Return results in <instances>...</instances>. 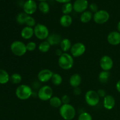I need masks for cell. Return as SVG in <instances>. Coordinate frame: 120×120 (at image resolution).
Segmentation results:
<instances>
[{
  "instance_id": "11",
  "label": "cell",
  "mask_w": 120,
  "mask_h": 120,
  "mask_svg": "<svg viewBox=\"0 0 120 120\" xmlns=\"http://www.w3.org/2000/svg\"><path fill=\"white\" fill-rule=\"evenodd\" d=\"M114 62L112 58L107 55H104L100 60V65L103 70L110 71L113 67Z\"/></svg>"
},
{
  "instance_id": "20",
  "label": "cell",
  "mask_w": 120,
  "mask_h": 120,
  "mask_svg": "<svg viewBox=\"0 0 120 120\" xmlns=\"http://www.w3.org/2000/svg\"><path fill=\"white\" fill-rule=\"evenodd\" d=\"M60 45V49L64 53H67V52L70 50L72 46L71 41L68 38H64L62 39Z\"/></svg>"
},
{
  "instance_id": "13",
  "label": "cell",
  "mask_w": 120,
  "mask_h": 120,
  "mask_svg": "<svg viewBox=\"0 0 120 120\" xmlns=\"http://www.w3.org/2000/svg\"><path fill=\"white\" fill-rule=\"evenodd\" d=\"M53 75V73L49 69H42L38 74V79L42 83L48 82L51 80Z\"/></svg>"
},
{
  "instance_id": "14",
  "label": "cell",
  "mask_w": 120,
  "mask_h": 120,
  "mask_svg": "<svg viewBox=\"0 0 120 120\" xmlns=\"http://www.w3.org/2000/svg\"><path fill=\"white\" fill-rule=\"evenodd\" d=\"M107 42L111 45H118L120 44V33L118 31H112L108 35Z\"/></svg>"
},
{
  "instance_id": "9",
  "label": "cell",
  "mask_w": 120,
  "mask_h": 120,
  "mask_svg": "<svg viewBox=\"0 0 120 120\" xmlns=\"http://www.w3.org/2000/svg\"><path fill=\"white\" fill-rule=\"evenodd\" d=\"M71 55L73 57H79L82 56L86 51V46L82 42H77L71 46L70 49Z\"/></svg>"
},
{
  "instance_id": "31",
  "label": "cell",
  "mask_w": 120,
  "mask_h": 120,
  "mask_svg": "<svg viewBox=\"0 0 120 120\" xmlns=\"http://www.w3.org/2000/svg\"><path fill=\"white\" fill-rule=\"evenodd\" d=\"M25 24L26 25V26L31 27V28H32V27H35L36 25V21H35L34 18H33L32 16L28 15L26 19L25 23Z\"/></svg>"
},
{
  "instance_id": "27",
  "label": "cell",
  "mask_w": 120,
  "mask_h": 120,
  "mask_svg": "<svg viewBox=\"0 0 120 120\" xmlns=\"http://www.w3.org/2000/svg\"><path fill=\"white\" fill-rule=\"evenodd\" d=\"M73 9V4L70 2L64 4L62 7V11L64 15H69Z\"/></svg>"
},
{
  "instance_id": "40",
  "label": "cell",
  "mask_w": 120,
  "mask_h": 120,
  "mask_svg": "<svg viewBox=\"0 0 120 120\" xmlns=\"http://www.w3.org/2000/svg\"><path fill=\"white\" fill-rule=\"evenodd\" d=\"M116 89L120 93V80L117 82V84H116Z\"/></svg>"
},
{
  "instance_id": "10",
  "label": "cell",
  "mask_w": 120,
  "mask_h": 120,
  "mask_svg": "<svg viewBox=\"0 0 120 120\" xmlns=\"http://www.w3.org/2000/svg\"><path fill=\"white\" fill-rule=\"evenodd\" d=\"M37 4L34 0H27L23 5V9L25 13L28 15L34 14L37 10Z\"/></svg>"
},
{
  "instance_id": "15",
  "label": "cell",
  "mask_w": 120,
  "mask_h": 120,
  "mask_svg": "<svg viewBox=\"0 0 120 120\" xmlns=\"http://www.w3.org/2000/svg\"><path fill=\"white\" fill-rule=\"evenodd\" d=\"M116 105V100L113 96L107 95L103 99V106L108 110H112Z\"/></svg>"
},
{
  "instance_id": "38",
  "label": "cell",
  "mask_w": 120,
  "mask_h": 120,
  "mask_svg": "<svg viewBox=\"0 0 120 120\" xmlns=\"http://www.w3.org/2000/svg\"><path fill=\"white\" fill-rule=\"evenodd\" d=\"M63 52L62 51V49H57L56 50V52H55V53H56V55H57V56H58L59 57H60V56H61V55H62V54L63 53Z\"/></svg>"
},
{
  "instance_id": "7",
  "label": "cell",
  "mask_w": 120,
  "mask_h": 120,
  "mask_svg": "<svg viewBox=\"0 0 120 120\" xmlns=\"http://www.w3.org/2000/svg\"><path fill=\"white\" fill-rule=\"evenodd\" d=\"M52 89L49 86H43L41 87L38 92V97L42 101L49 100L53 97Z\"/></svg>"
},
{
  "instance_id": "34",
  "label": "cell",
  "mask_w": 120,
  "mask_h": 120,
  "mask_svg": "<svg viewBox=\"0 0 120 120\" xmlns=\"http://www.w3.org/2000/svg\"><path fill=\"white\" fill-rule=\"evenodd\" d=\"M89 8H90L91 12L96 13L98 11V5L95 3H91V4L89 5Z\"/></svg>"
},
{
  "instance_id": "37",
  "label": "cell",
  "mask_w": 120,
  "mask_h": 120,
  "mask_svg": "<svg viewBox=\"0 0 120 120\" xmlns=\"http://www.w3.org/2000/svg\"><path fill=\"white\" fill-rule=\"evenodd\" d=\"M82 93V90L80 89L79 87H77L74 88L73 89V93L75 95H76V96H78V95H80Z\"/></svg>"
},
{
  "instance_id": "23",
  "label": "cell",
  "mask_w": 120,
  "mask_h": 120,
  "mask_svg": "<svg viewBox=\"0 0 120 120\" xmlns=\"http://www.w3.org/2000/svg\"><path fill=\"white\" fill-rule=\"evenodd\" d=\"M49 104L53 108L60 107L62 105V100L60 97H57V96H53L49 100Z\"/></svg>"
},
{
  "instance_id": "29",
  "label": "cell",
  "mask_w": 120,
  "mask_h": 120,
  "mask_svg": "<svg viewBox=\"0 0 120 120\" xmlns=\"http://www.w3.org/2000/svg\"><path fill=\"white\" fill-rule=\"evenodd\" d=\"M9 80L12 84H19L22 81V76L19 73H14L10 76Z\"/></svg>"
},
{
  "instance_id": "17",
  "label": "cell",
  "mask_w": 120,
  "mask_h": 120,
  "mask_svg": "<svg viewBox=\"0 0 120 120\" xmlns=\"http://www.w3.org/2000/svg\"><path fill=\"white\" fill-rule=\"evenodd\" d=\"M69 83L73 87H77L82 83V77L78 73H75L71 76L69 79Z\"/></svg>"
},
{
  "instance_id": "35",
  "label": "cell",
  "mask_w": 120,
  "mask_h": 120,
  "mask_svg": "<svg viewBox=\"0 0 120 120\" xmlns=\"http://www.w3.org/2000/svg\"><path fill=\"white\" fill-rule=\"evenodd\" d=\"M61 100H62V102L63 104H69L70 101V98L68 95H63V96L61 98Z\"/></svg>"
},
{
  "instance_id": "33",
  "label": "cell",
  "mask_w": 120,
  "mask_h": 120,
  "mask_svg": "<svg viewBox=\"0 0 120 120\" xmlns=\"http://www.w3.org/2000/svg\"><path fill=\"white\" fill-rule=\"evenodd\" d=\"M26 46L27 51L32 52L36 49L37 45H36V43L35 42H29L26 45Z\"/></svg>"
},
{
  "instance_id": "24",
  "label": "cell",
  "mask_w": 120,
  "mask_h": 120,
  "mask_svg": "<svg viewBox=\"0 0 120 120\" xmlns=\"http://www.w3.org/2000/svg\"><path fill=\"white\" fill-rule=\"evenodd\" d=\"M9 79L8 73L4 69H0V84H6L9 81Z\"/></svg>"
},
{
  "instance_id": "30",
  "label": "cell",
  "mask_w": 120,
  "mask_h": 120,
  "mask_svg": "<svg viewBox=\"0 0 120 120\" xmlns=\"http://www.w3.org/2000/svg\"><path fill=\"white\" fill-rule=\"evenodd\" d=\"M28 16V15H27L26 13L25 12H21L19 14H18L16 16V22L20 25H23L25 23L26 19L27 17Z\"/></svg>"
},
{
  "instance_id": "32",
  "label": "cell",
  "mask_w": 120,
  "mask_h": 120,
  "mask_svg": "<svg viewBox=\"0 0 120 120\" xmlns=\"http://www.w3.org/2000/svg\"><path fill=\"white\" fill-rule=\"evenodd\" d=\"M78 120H93L92 116L87 112H82L79 115Z\"/></svg>"
},
{
  "instance_id": "12",
  "label": "cell",
  "mask_w": 120,
  "mask_h": 120,
  "mask_svg": "<svg viewBox=\"0 0 120 120\" xmlns=\"http://www.w3.org/2000/svg\"><path fill=\"white\" fill-rule=\"evenodd\" d=\"M73 10L77 13H83L89 7L87 0H76L73 4Z\"/></svg>"
},
{
  "instance_id": "6",
  "label": "cell",
  "mask_w": 120,
  "mask_h": 120,
  "mask_svg": "<svg viewBox=\"0 0 120 120\" xmlns=\"http://www.w3.org/2000/svg\"><path fill=\"white\" fill-rule=\"evenodd\" d=\"M100 98V97L97 94V92L94 90H89L85 94L86 102L88 105L91 107L96 106L99 103Z\"/></svg>"
},
{
  "instance_id": "1",
  "label": "cell",
  "mask_w": 120,
  "mask_h": 120,
  "mask_svg": "<svg viewBox=\"0 0 120 120\" xmlns=\"http://www.w3.org/2000/svg\"><path fill=\"white\" fill-rule=\"evenodd\" d=\"M59 113L64 120H72L76 116V110L71 104H63L59 109Z\"/></svg>"
},
{
  "instance_id": "39",
  "label": "cell",
  "mask_w": 120,
  "mask_h": 120,
  "mask_svg": "<svg viewBox=\"0 0 120 120\" xmlns=\"http://www.w3.org/2000/svg\"><path fill=\"white\" fill-rule=\"evenodd\" d=\"M56 2H59V3H62V4H66L70 2L71 0H55Z\"/></svg>"
},
{
  "instance_id": "28",
  "label": "cell",
  "mask_w": 120,
  "mask_h": 120,
  "mask_svg": "<svg viewBox=\"0 0 120 120\" xmlns=\"http://www.w3.org/2000/svg\"><path fill=\"white\" fill-rule=\"evenodd\" d=\"M62 77L59 73H53L51 79V82L54 85L59 86L62 83Z\"/></svg>"
},
{
  "instance_id": "8",
  "label": "cell",
  "mask_w": 120,
  "mask_h": 120,
  "mask_svg": "<svg viewBox=\"0 0 120 120\" xmlns=\"http://www.w3.org/2000/svg\"><path fill=\"white\" fill-rule=\"evenodd\" d=\"M110 14L105 10H98L93 15L94 21L97 24H104L109 21Z\"/></svg>"
},
{
  "instance_id": "16",
  "label": "cell",
  "mask_w": 120,
  "mask_h": 120,
  "mask_svg": "<svg viewBox=\"0 0 120 120\" xmlns=\"http://www.w3.org/2000/svg\"><path fill=\"white\" fill-rule=\"evenodd\" d=\"M21 35L24 39H30L34 35V28L29 26L24 27L21 30Z\"/></svg>"
},
{
  "instance_id": "5",
  "label": "cell",
  "mask_w": 120,
  "mask_h": 120,
  "mask_svg": "<svg viewBox=\"0 0 120 120\" xmlns=\"http://www.w3.org/2000/svg\"><path fill=\"white\" fill-rule=\"evenodd\" d=\"M34 35L38 39L45 40L48 38L49 31L48 27L43 24L38 23L34 28Z\"/></svg>"
},
{
  "instance_id": "22",
  "label": "cell",
  "mask_w": 120,
  "mask_h": 120,
  "mask_svg": "<svg viewBox=\"0 0 120 120\" xmlns=\"http://www.w3.org/2000/svg\"><path fill=\"white\" fill-rule=\"evenodd\" d=\"M110 77V73L109 71H105L103 70L98 75V80L100 82L103 84L106 83L109 80V79Z\"/></svg>"
},
{
  "instance_id": "3",
  "label": "cell",
  "mask_w": 120,
  "mask_h": 120,
  "mask_svg": "<svg viewBox=\"0 0 120 120\" xmlns=\"http://www.w3.org/2000/svg\"><path fill=\"white\" fill-rule=\"evenodd\" d=\"M15 94L19 99L26 100L29 99L32 95V90L30 86L26 84H21L16 88Z\"/></svg>"
},
{
  "instance_id": "18",
  "label": "cell",
  "mask_w": 120,
  "mask_h": 120,
  "mask_svg": "<svg viewBox=\"0 0 120 120\" xmlns=\"http://www.w3.org/2000/svg\"><path fill=\"white\" fill-rule=\"evenodd\" d=\"M47 41L51 46L60 44L62 41L61 36L57 34H52L51 35H49L47 38Z\"/></svg>"
},
{
  "instance_id": "36",
  "label": "cell",
  "mask_w": 120,
  "mask_h": 120,
  "mask_svg": "<svg viewBox=\"0 0 120 120\" xmlns=\"http://www.w3.org/2000/svg\"><path fill=\"white\" fill-rule=\"evenodd\" d=\"M97 92L100 97H103V98H104V97L107 96L106 91H105L104 89H98V90H97Z\"/></svg>"
},
{
  "instance_id": "26",
  "label": "cell",
  "mask_w": 120,
  "mask_h": 120,
  "mask_svg": "<svg viewBox=\"0 0 120 120\" xmlns=\"http://www.w3.org/2000/svg\"><path fill=\"white\" fill-rule=\"evenodd\" d=\"M38 8L40 11L44 14H46L50 11V6L46 1L41 2L38 5Z\"/></svg>"
},
{
  "instance_id": "2",
  "label": "cell",
  "mask_w": 120,
  "mask_h": 120,
  "mask_svg": "<svg viewBox=\"0 0 120 120\" xmlns=\"http://www.w3.org/2000/svg\"><path fill=\"white\" fill-rule=\"evenodd\" d=\"M58 64L61 69L63 70H69L74 64L73 57L68 53H63L59 57Z\"/></svg>"
},
{
  "instance_id": "25",
  "label": "cell",
  "mask_w": 120,
  "mask_h": 120,
  "mask_svg": "<svg viewBox=\"0 0 120 120\" xmlns=\"http://www.w3.org/2000/svg\"><path fill=\"white\" fill-rule=\"evenodd\" d=\"M51 45L49 43V42L47 41H43L41 42L38 46V49L42 53H46L50 50V48Z\"/></svg>"
},
{
  "instance_id": "21",
  "label": "cell",
  "mask_w": 120,
  "mask_h": 120,
  "mask_svg": "<svg viewBox=\"0 0 120 120\" xmlns=\"http://www.w3.org/2000/svg\"><path fill=\"white\" fill-rule=\"evenodd\" d=\"M93 18V14L91 11H86L82 13L80 15V21L82 23H86L90 22Z\"/></svg>"
},
{
  "instance_id": "4",
  "label": "cell",
  "mask_w": 120,
  "mask_h": 120,
  "mask_svg": "<svg viewBox=\"0 0 120 120\" xmlns=\"http://www.w3.org/2000/svg\"><path fill=\"white\" fill-rule=\"evenodd\" d=\"M11 50L14 55L16 56H23L27 52L26 45L21 41H15L11 43Z\"/></svg>"
},
{
  "instance_id": "41",
  "label": "cell",
  "mask_w": 120,
  "mask_h": 120,
  "mask_svg": "<svg viewBox=\"0 0 120 120\" xmlns=\"http://www.w3.org/2000/svg\"><path fill=\"white\" fill-rule=\"evenodd\" d=\"M117 29H118V32L120 33V21H119V22L117 24Z\"/></svg>"
},
{
  "instance_id": "42",
  "label": "cell",
  "mask_w": 120,
  "mask_h": 120,
  "mask_svg": "<svg viewBox=\"0 0 120 120\" xmlns=\"http://www.w3.org/2000/svg\"><path fill=\"white\" fill-rule=\"evenodd\" d=\"M38 1H41V2H43V1H46V0H38Z\"/></svg>"
},
{
  "instance_id": "19",
  "label": "cell",
  "mask_w": 120,
  "mask_h": 120,
  "mask_svg": "<svg viewBox=\"0 0 120 120\" xmlns=\"http://www.w3.org/2000/svg\"><path fill=\"white\" fill-rule=\"evenodd\" d=\"M72 22V18L70 15H63L60 18V24L64 28L70 26Z\"/></svg>"
}]
</instances>
